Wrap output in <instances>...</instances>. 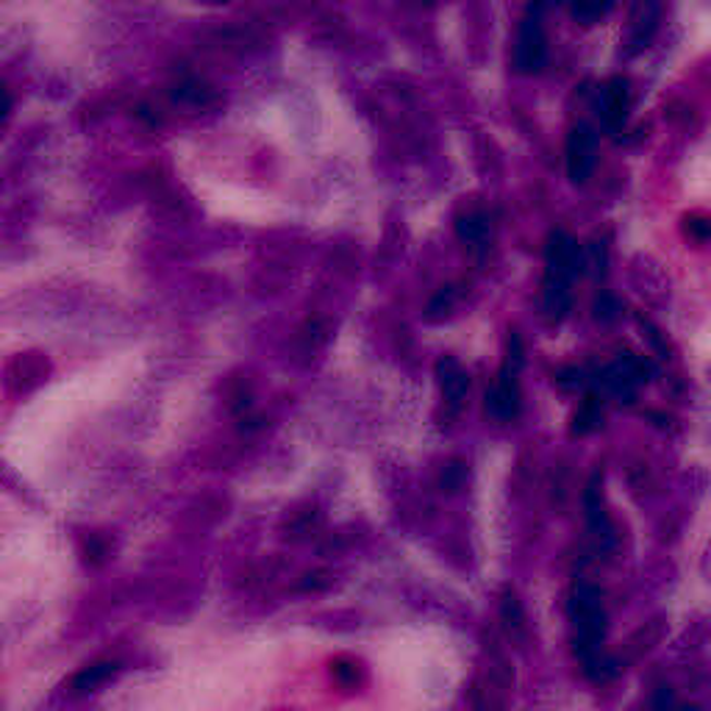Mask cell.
Listing matches in <instances>:
<instances>
[{"label": "cell", "mask_w": 711, "mask_h": 711, "mask_svg": "<svg viewBox=\"0 0 711 711\" xmlns=\"http://www.w3.org/2000/svg\"><path fill=\"white\" fill-rule=\"evenodd\" d=\"M53 376V361L48 359L45 351H20L12 353L7 365L0 367V387L14 401L34 395L48 384V378Z\"/></svg>", "instance_id": "1"}, {"label": "cell", "mask_w": 711, "mask_h": 711, "mask_svg": "<svg viewBox=\"0 0 711 711\" xmlns=\"http://www.w3.org/2000/svg\"><path fill=\"white\" fill-rule=\"evenodd\" d=\"M594 164H598V134H594L592 125L581 123L569 131L567 136V173L576 184H584V181L592 175Z\"/></svg>", "instance_id": "2"}, {"label": "cell", "mask_w": 711, "mask_h": 711, "mask_svg": "<svg viewBox=\"0 0 711 711\" xmlns=\"http://www.w3.org/2000/svg\"><path fill=\"white\" fill-rule=\"evenodd\" d=\"M544 261H548V275L562 281H573L581 272V248L564 231H553L548 236V248H544Z\"/></svg>", "instance_id": "3"}, {"label": "cell", "mask_w": 711, "mask_h": 711, "mask_svg": "<svg viewBox=\"0 0 711 711\" xmlns=\"http://www.w3.org/2000/svg\"><path fill=\"white\" fill-rule=\"evenodd\" d=\"M519 408H523V392L517 384V370L506 365L498 376L495 387L487 392V412L495 420L512 422L519 417Z\"/></svg>", "instance_id": "4"}, {"label": "cell", "mask_w": 711, "mask_h": 711, "mask_svg": "<svg viewBox=\"0 0 711 711\" xmlns=\"http://www.w3.org/2000/svg\"><path fill=\"white\" fill-rule=\"evenodd\" d=\"M544 57H548V45H544L542 25H539V17H528L526 23L519 25V37L517 48H514V62H517L519 73H537L544 64Z\"/></svg>", "instance_id": "5"}, {"label": "cell", "mask_w": 711, "mask_h": 711, "mask_svg": "<svg viewBox=\"0 0 711 711\" xmlns=\"http://www.w3.org/2000/svg\"><path fill=\"white\" fill-rule=\"evenodd\" d=\"M659 17L662 9L655 0H637L628 17V57H637L650 45V39L659 32Z\"/></svg>", "instance_id": "6"}, {"label": "cell", "mask_w": 711, "mask_h": 711, "mask_svg": "<svg viewBox=\"0 0 711 711\" xmlns=\"http://www.w3.org/2000/svg\"><path fill=\"white\" fill-rule=\"evenodd\" d=\"M628 103H632V93H628V81L612 78L600 87L598 95V114L609 131L623 128L625 118H628Z\"/></svg>", "instance_id": "7"}, {"label": "cell", "mask_w": 711, "mask_h": 711, "mask_svg": "<svg viewBox=\"0 0 711 711\" xmlns=\"http://www.w3.org/2000/svg\"><path fill=\"white\" fill-rule=\"evenodd\" d=\"M120 673V664L112 662V659H100V662L87 664V667H81L78 673H73L64 684V692L70 698H87V695L98 692L100 687H106L114 675Z\"/></svg>", "instance_id": "8"}, {"label": "cell", "mask_w": 711, "mask_h": 711, "mask_svg": "<svg viewBox=\"0 0 711 711\" xmlns=\"http://www.w3.org/2000/svg\"><path fill=\"white\" fill-rule=\"evenodd\" d=\"M170 100L181 109H193V112H200V109H211V106L220 100L217 89L211 87L206 78H198V75H184L181 81H175L170 87Z\"/></svg>", "instance_id": "9"}, {"label": "cell", "mask_w": 711, "mask_h": 711, "mask_svg": "<svg viewBox=\"0 0 711 711\" xmlns=\"http://www.w3.org/2000/svg\"><path fill=\"white\" fill-rule=\"evenodd\" d=\"M437 376H440V387L445 401L451 403L453 408L462 406V401L467 397V392H470V378L462 370V365H458L456 359H451V356H445V359H440V365H437Z\"/></svg>", "instance_id": "10"}, {"label": "cell", "mask_w": 711, "mask_h": 711, "mask_svg": "<svg viewBox=\"0 0 711 711\" xmlns=\"http://www.w3.org/2000/svg\"><path fill=\"white\" fill-rule=\"evenodd\" d=\"M542 304L544 311L553 317V320H562L569 311V281L553 279V275H544L542 286Z\"/></svg>", "instance_id": "11"}, {"label": "cell", "mask_w": 711, "mask_h": 711, "mask_svg": "<svg viewBox=\"0 0 711 711\" xmlns=\"http://www.w3.org/2000/svg\"><path fill=\"white\" fill-rule=\"evenodd\" d=\"M0 489H7L9 495H14L17 501H34V492L32 487H28V481H25L23 473H20L7 456H0Z\"/></svg>", "instance_id": "12"}, {"label": "cell", "mask_w": 711, "mask_h": 711, "mask_svg": "<svg viewBox=\"0 0 711 711\" xmlns=\"http://www.w3.org/2000/svg\"><path fill=\"white\" fill-rule=\"evenodd\" d=\"M78 553L81 559H84V564H89V567H103V564L109 562V556H112V544H109L106 537H100V534H87V537L78 542Z\"/></svg>", "instance_id": "13"}, {"label": "cell", "mask_w": 711, "mask_h": 711, "mask_svg": "<svg viewBox=\"0 0 711 711\" xmlns=\"http://www.w3.org/2000/svg\"><path fill=\"white\" fill-rule=\"evenodd\" d=\"M600 420H603V412H600L598 395H587L576 415H573V433H578V437L592 433L600 426Z\"/></svg>", "instance_id": "14"}, {"label": "cell", "mask_w": 711, "mask_h": 711, "mask_svg": "<svg viewBox=\"0 0 711 711\" xmlns=\"http://www.w3.org/2000/svg\"><path fill=\"white\" fill-rule=\"evenodd\" d=\"M456 234H458V240L467 242V245H478V242L487 240L489 220L481 214V211H470V214H462L456 220Z\"/></svg>", "instance_id": "15"}, {"label": "cell", "mask_w": 711, "mask_h": 711, "mask_svg": "<svg viewBox=\"0 0 711 711\" xmlns=\"http://www.w3.org/2000/svg\"><path fill=\"white\" fill-rule=\"evenodd\" d=\"M501 617L512 637H523V634H526V612H523V606H519V600L514 592L503 594Z\"/></svg>", "instance_id": "16"}, {"label": "cell", "mask_w": 711, "mask_h": 711, "mask_svg": "<svg viewBox=\"0 0 711 711\" xmlns=\"http://www.w3.org/2000/svg\"><path fill=\"white\" fill-rule=\"evenodd\" d=\"M331 675H334V681L342 689H353L361 678L359 664L351 662V659H336V662H331Z\"/></svg>", "instance_id": "17"}, {"label": "cell", "mask_w": 711, "mask_h": 711, "mask_svg": "<svg viewBox=\"0 0 711 711\" xmlns=\"http://www.w3.org/2000/svg\"><path fill=\"white\" fill-rule=\"evenodd\" d=\"M684 231H687L689 240L706 242V240H709V234H711L709 217H706V214H687V217H684Z\"/></svg>", "instance_id": "18"}, {"label": "cell", "mask_w": 711, "mask_h": 711, "mask_svg": "<svg viewBox=\"0 0 711 711\" xmlns=\"http://www.w3.org/2000/svg\"><path fill=\"white\" fill-rule=\"evenodd\" d=\"M464 481H467V467H464L462 462L448 464L445 473H442V487H445L448 492H458V489L464 487Z\"/></svg>", "instance_id": "19"}, {"label": "cell", "mask_w": 711, "mask_h": 711, "mask_svg": "<svg viewBox=\"0 0 711 711\" xmlns=\"http://www.w3.org/2000/svg\"><path fill=\"white\" fill-rule=\"evenodd\" d=\"M453 301H456V295H453L451 286L437 292V297H433L431 304H428V320H437V317L448 315V311L453 309Z\"/></svg>", "instance_id": "20"}, {"label": "cell", "mask_w": 711, "mask_h": 711, "mask_svg": "<svg viewBox=\"0 0 711 711\" xmlns=\"http://www.w3.org/2000/svg\"><path fill=\"white\" fill-rule=\"evenodd\" d=\"M606 3L609 0H573V9H576V17L592 23V20H598L603 14Z\"/></svg>", "instance_id": "21"}, {"label": "cell", "mask_w": 711, "mask_h": 711, "mask_svg": "<svg viewBox=\"0 0 711 711\" xmlns=\"http://www.w3.org/2000/svg\"><path fill=\"white\" fill-rule=\"evenodd\" d=\"M328 584H331V578H328L326 569H315V573H306V576L301 578L297 589H301V592H322V589H328Z\"/></svg>", "instance_id": "22"}, {"label": "cell", "mask_w": 711, "mask_h": 711, "mask_svg": "<svg viewBox=\"0 0 711 711\" xmlns=\"http://www.w3.org/2000/svg\"><path fill=\"white\" fill-rule=\"evenodd\" d=\"M617 311H620V306L612 295H603L598 304H594V315H598V320H614V317H617Z\"/></svg>", "instance_id": "23"}, {"label": "cell", "mask_w": 711, "mask_h": 711, "mask_svg": "<svg viewBox=\"0 0 711 711\" xmlns=\"http://www.w3.org/2000/svg\"><path fill=\"white\" fill-rule=\"evenodd\" d=\"M556 381L562 387H578L581 384V370L578 367H564V370L556 372Z\"/></svg>", "instance_id": "24"}, {"label": "cell", "mask_w": 711, "mask_h": 711, "mask_svg": "<svg viewBox=\"0 0 711 711\" xmlns=\"http://www.w3.org/2000/svg\"><path fill=\"white\" fill-rule=\"evenodd\" d=\"M9 112H12V95H9L7 89L0 87V125L7 123Z\"/></svg>", "instance_id": "25"}, {"label": "cell", "mask_w": 711, "mask_h": 711, "mask_svg": "<svg viewBox=\"0 0 711 711\" xmlns=\"http://www.w3.org/2000/svg\"><path fill=\"white\" fill-rule=\"evenodd\" d=\"M673 703H675V698H673V692H670L667 687H664L662 692L653 698V706H673Z\"/></svg>", "instance_id": "26"}, {"label": "cell", "mask_w": 711, "mask_h": 711, "mask_svg": "<svg viewBox=\"0 0 711 711\" xmlns=\"http://www.w3.org/2000/svg\"><path fill=\"white\" fill-rule=\"evenodd\" d=\"M214 3H220V0H214Z\"/></svg>", "instance_id": "27"}]
</instances>
